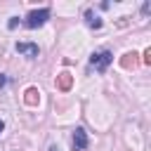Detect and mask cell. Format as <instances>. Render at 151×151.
<instances>
[{
    "label": "cell",
    "instance_id": "obj_8",
    "mask_svg": "<svg viewBox=\"0 0 151 151\" xmlns=\"http://www.w3.org/2000/svg\"><path fill=\"white\" fill-rule=\"evenodd\" d=\"M85 21H87V26H90V28H101V19H99V17H94V12H92V9H85Z\"/></svg>",
    "mask_w": 151,
    "mask_h": 151
},
{
    "label": "cell",
    "instance_id": "obj_12",
    "mask_svg": "<svg viewBox=\"0 0 151 151\" xmlns=\"http://www.w3.org/2000/svg\"><path fill=\"white\" fill-rule=\"evenodd\" d=\"M2 130H5V123H2V120H0V132H2Z\"/></svg>",
    "mask_w": 151,
    "mask_h": 151
},
{
    "label": "cell",
    "instance_id": "obj_3",
    "mask_svg": "<svg viewBox=\"0 0 151 151\" xmlns=\"http://www.w3.org/2000/svg\"><path fill=\"white\" fill-rule=\"evenodd\" d=\"M87 134H85V130L83 127H76L73 130V151H85L87 149Z\"/></svg>",
    "mask_w": 151,
    "mask_h": 151
},
{
    "label": "cell",
    "instance_id": "obj_4",
    "mask_svg": "<svg viewBox=\"0 0 151 151\" xmlns=\"http://www.w3.org/2000/svg\"><path fill=\"white\" fill-rule=\"evenodd\" d=\"M73 87V76L68 73V71H61L59 76H57V90H61V92H68Z\"/></svg>",
    "mask_w": 151,
    "mask_h": 151
},
{
    "label": "cell",
    "instance_id": "obj_1",
    "mask_svg": "<svg viewBox=\"0 0 151 151\" xmlns=\"http://www.w3.org/2000/svg\"><path fill=\"white\" fill-rule=\"evenodd\" d=\"M113 61V54L109 52V50H101V52H94L92 57H90V66L94 68V71H99V73H104L106 68H109V64Z\"/></svg>",
    "mask_w": 151,
    "mask_h": 151
},
{
    "label": "cell",
    "instance_id": "obj_5",
    "mask_svg": "<svg viewBox=\"0 0 151 151\" xmlns=\"http://www.w3.org/2000/svg\"><path fill=\"white\" fill-rule=\"evenodd\" d=\"M17 52L26 57H38V45L35 42H17Z\"/></svg>",
    "mask_w": 151,
    "mask_h": 151
},
{
    "label": "cell",
    "instance_id": "obj_10",
    "mask_svg": "<svg viewBox=\"0 0 151 151\" xmlns=\"http://www.w3.org/2000/svg\"><path fill=\"white\" fill-rule=\"evenodd\" d=\"M17 24H19V19H17V17H12V19H9V24H7V26H9V28H17Z\"/></svg>",
    "mask_w": 151,
    "mask_h": 151
},
{
    "label": "cell",
    "instance_id": "obj_11",
    "mask_svg": "<svg viewBox=\"0 0 151 151\" xmlns=\"http://www.w3.org/2000/svg\"><path fill=\"white\" fill-rule=\"evenodd\" d=\"M5 83H7V78H5L2 73H0V87H5Z\"/></svg>",
    "mask_w": 151,
    "mask_h": 151
},
{
    "label": "cell",
    "instance_id": "obj_6",
    "mask_svg": "<svg viewBox=\"0 0 151 151\" xmlns=\"http://www.w3.org/2000/svg\"><path fill=\"white\" fill-rule=\"evenodd\" d=\"M137 57H139L137 52H125V54L120 57V66H123V68H134V66L139 64Z\"/></svg>",
    "mask_w": 151,
    "mask_h": 151
},
{
    "label": "cell",
    "instance_id": "obj_13",
    "mask_svg": "<svg viewBox=\"0 0 151 151\" xmlns=\"http://www.w3.org/2000/svg\"><path fill=\"white\" fill-rule=\"evenodd\" d=\"M50 151H59V149H57V146H50Z\"/></svg>",
    "mask_w": 151,
    "mask_h": 151
},
{
    "label": "cell",
    "instance_id": "obj_9",
    "mask_svg": "<svg viewBox=\"0 0 151 151\" xmlns=\"http://www.w3.org/2000/svg\"><path fill=\"white\" fill-rule=\"evenodd\" d=\"M144 64H151V47L144 50Z\"/></svg>",
    "mask_w": 151,
    "mask_h": 151
},
{
    "label": "cell",
    "instance_id": "obj_7",
    "mask_svg": "<svg viewBox=\"0 0 151 151\" xmlns=\"http://www.w3.org/2000/svg\"><path fill=\"white\" fill-rule=\"evenodd\" d=\"M38 101H40V92H38V87H28V90L24 92V104H28V106H38Z\"/></svg>",
    "mask_w": 151,
    "mask_h": 151
},
{
    "label": "cell",
    "instance_id": "obj_2",
    "mask_svg": "<svg viewBox=\"0 0 151 151\" xmlns=\"http://www.w3.org/2000/svg\"><path fill=\"white\" fill-rule=\"evenodd\" d=\"M47 19H50V9H47V7L33 9V12H28V17H26V26H28V28H38V26H42Z\"/></svg>",
    "mask_w": 151,
    "mask_h": 151
}]
</instances>
